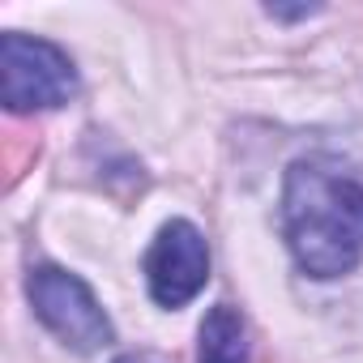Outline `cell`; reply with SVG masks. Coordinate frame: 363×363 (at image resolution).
I'll use <instances>...</instances> for the list:
<instances>
[{
	"label": "cell",
	"instance_id": "6da1fadb",
	"mask_svg": "<svg viewBox=\"0 0 363 363\" xmlns=\"http://www.w3.org/2000/svg\"><path fill=\"white\" fill-rule=\"evenodd\" d=\"M286 244L312 278L350 274L363 261V179L329 158H303L286 171Z\"/></svg>",
	"mask_w": 363,
	"mask_h": 363
},
{
	"label": "cell",
	"instance_id": "7a4b0ae2",
	"mask_svg": "<svg viewBox=\"0 0 363 363\" xmlns=\"http://www.w3.org/2000/svg\"><path fill=\"white\" fill-rule=\"evenodd\" d=\"M0 77H5L9 111H43V107H60L77 94L73 60L48 39L5 35L0 39Z\"/></svg>",
	"mask_w": 363,
	"mask_h": 363
},
{
	"label": "cell",
	"instance_id": "3957f363",
	"mask_svg": "<svg viewBox=\"0 0 363 363\" xmlns=\"http://www.w3.org/2000/svg\"><path fill=\"white\" fill-rule=\"evenodd\" d=\"M30 303L39 312V320L73 350L90 354L99 346L111 342V320L99 308V299L90 295V286L56 265H43L30 274Z\"/></svg>",
	"mask_w": 363,
	"mask_h": 363
},
{
	"label": "cell",
	"instance_id": "277c9868",
	"mask_svg": "<svg viewBox=\"0 0 363 363\" xmlns=\"http://www.w3.org/2000/svg\"><path fill=\"white\" fill-rule=\"evenodd\" d=\"M150 295L162 308H184L210 278V248L193 223H167L145 257Z\"/></svg>",
	"mask_w": 363,
	"mask_h": 363
},
{
	"label": "cell",
	"instance_id": "5b68a950",
	"mask_svg": "<svg viewBox=\"0 0 363 363\" xmlns=\"http://www.w3.org/2000/svg\"><path fill=\"white\" fill-rule=\"evenodd\" d=\"M197 363H248V333L235 308L218 303L201 320V350Z\"/></svg>",
	"mask_w": 363,
	"mask_h": 363
},
{
	"label": "cell",
	"instance_id": "8992f818",
	"mask_svg": "<svg viewBox=\"0 0 363 363\" xmlns=\"http://www.w3.org/2000/svg\"><path fill=\"white\" fill-rule=\"evenodd\" d=\"M274 18H303V13H316V9H269Z\"/></svg>",
	"mask_w": 363,
	"mask_h": 363
},
{
	"label": "cell",
	"instance_id": "52a82bcc",
	"mask_svg": "<svg viewBox=\"0 0 363 363\" xmlns=\"http://www.w3.org/2000/svg\"><path fill=\"white\" fill-rule=\"evenodd\" d=\"M120 363H150V359H137V354H128V359H120Z\"/></svg>",
	"mask_w": 363,
	"mask_h": 363
}]
</instances>
